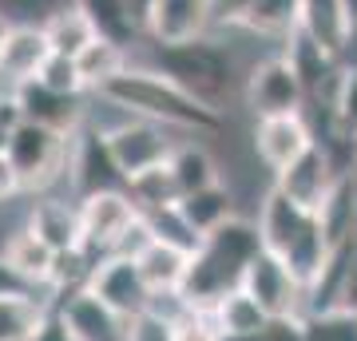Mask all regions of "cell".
Here are the masks:
<instances>
[{"instance_id":"cell-21","label":"cell","mask_w":357,"mask_h":341,"mask_svg":"<svg viewBox=\"0 0 357 341\" xmlns=\"http://www.w3.org/2000/svg\"><path fill=\"white\" fill-rule=\"evenodd\" d=\"M131 258L139 262L143 278H147V286H151L155 298L183 290V282H187V266H191V250H187V246L167 242V238H155L151 234L139 250L131 254Z\"/></svg>"},{"instance_id":"cell-7","label":"cell","mask_w":357,"mask_h":341,"mask_svg":"<svg viewBox=\"0 0 357 341\" xmlns=\"http://www.w3.org/2000/svg\"><path fill=\"white\" fill-rule=\"evenodd\" d=\"M246 107L255 112V119H270V115H306V84L298 76V68L286 52L258 60L246 72L243 84Z\"/></svg>"},{"instance_id":"cell-15","label":"cell","mask_w":357,"mask_h":341,"mask_svg":"<svg viewBox=\"0 0 357 341\" xmlns=\"http://www.w3.org/2000/svg\"><path fill=\"white\" fill-rule=\"evenodd\" d=\"M52 40L44 32V24H13L4 48H0V91H16L40 79V72L48 68Z\"/></svg>"},{"instance_id":"cell-37","label":"cell","mask_w":357,"mask_h":341,"mask_svg":"<svg viewBox=\"0 0 357 341\" xmlns=\"http://www.w3.org/2000/svg\"><path fill=\"white\" fill-rule=\"evenodd\" d=\"M8 32H13V20H8V13H0V48H4Z\"/></svg>"},{"instance_id":"cell-33","label":"cell","mask_w":357,"mask_h":341,"mask_svg":"<svg viewBox=\"0 0 357 341\" xmlns=\"http://www.w3.org/2000/svg\"><path fill=\"white\" fill-rule=\"evenodd\" d=\"M337 310H349V314H357V242L349 246V258H345V274H342Z\"/></svg>"},{"instance_id":"cell-25","label":"cell","mask_w":357,"mask_h":341,"mask_svg":"<svg viewBox=\"0 0 357 341\" xmlns=\"http://www.w3.org/2000/svg\"><path fill=\"white\" fill-rule=\"evenodd\" d=\"M178 215L191 227L195 238H203V234L222 227L227 218H234V199H230V190L222 183H215V187H203L195 195H183L178 199Z\"/></svg>"},{"instance_id":"cell-17","label":"cell","mask_w":357,"mask_h":341,"mask_svg":"<svg viewBox=\"0 0 357 341\" xmlns=\"http://www.w3.org/2000/svg\"><path fill=\"white\" fill-rule=\"evenodd\" d=\"M298 32L310 36L321 52L345 60L357 32V16L349 0H298Z\"/></svg>"},{"instance_id":"cell-35","label":"cell","mask_w":357,"mask_h":341,"mask_svg":"<svg viewBox=\"0 0 357 341\" xmlns=\"http://www.w3.org/2000/svg\"><path fill=\"white\" fill-rule=\"evenodd\" d=\"M16 195H24V183H20V175H16L13 159L0 151V206H8Z\"/></svg>"},{"instance_id":"cell-14","label":"cell","mask_w":357,"mask_h":341,"mask_svg":"<svg viewBox=\"0 0 357 341\" xmlns=\"http://www.w3.org/2000/svg\"><path fill=\"white\" fill-rule=\"evenodd\" d=\"M88 290L96 294V298H103L115 314H123V317H135V314H143V310L155 305L151 286H147L139 262H135L131 254H112V258H103V262L96 266V274H91Z\"/></svg>"},{"instance_id":"cell-11","label":"cell","mask_w":357,"mask_h":341,"mask_svg":"<svg viewBox=\"0 0 357 341\" xmlns=\"http://www.w3.org/2000/svg\"><path fill=\"white\" fill-rule=\"evenodd\" d=\"M215 32V0H143V36L151 44H183Z\"/></svg>"},{"instance_id":"cell-6","label":"cell","mask_w":357,"mask_h":341,"mask_svg":"<svg viewBox=\"0 0 357 341\" xmlns=\"http://www.w3.org/2000/svg\"><path fill=\"white\" fill-rule=\"evenodd\" d=\"M4 155L13 159V167H16V175H20V183H24V190L52 195L56 183H68L72 135H64V131H56V127H48V123L20 119V123L8 131Z\"/></svg>"},{"instance_id":"cell-38","label":"cell","mask_w":357,"mask_h":341,"mask_svg":"<svg viewBox=\"0 0 357 341\" xmlns=\"http://www.w3.org/2000/svg\"><path fill=\"white\" fill-rule=\"evenodd\" d=\"M4 143H8V127L0 123V151H4Z\"/></svg>"},{"instance_id":"cell-10","label":"cell","mask_w":357,"mask_h":341,"mask_svg":"<svg viewBox=\"0 0 357 341\" xmlns=\"http://www.w3.org/2000/svg\"><path fill=\"white\" fill-rule=\"evenodd\" d=\"M243 290L255 298L270 317H302L306 314V286L294 278V270L282 262L278 254H270L262 246L250 270L243 278Z\"/></svg>"},{"instance_id":"cell-16","label":"cell","mask_w":357,"mask_h":341,"mask_svg":"<svg viewBox=\"0 0 357 341\" xmlns=\"http://www.w3.org/2000/svg\"><path fill=\"white\" fill-rule=\"evenodd\" d=\"M250 139H255L258 163L270 167L274 175H278L282 167H290L298 155H306L310 147L318 143L306 115H270V119H258Z\"/></svg>"},{"instance_id":"cell-3","label":"cell","mask_w":357,"mask_h":341,"mask_svg":"<svg viewBox=\"0 0 357 341\" xmlns=\"http://www.w3.org/2000/svg\"><path fill=\"white\" fill-rule=\"evenodd\" d=\"M258 230H262V246L270 254H278L306 290H310V282L321 274V266L330 262V254L337 250L326 238V227H321L318 211L286 199L274 183H270V190L258 202Z\"/></svg>"},{"instance_id":"cell-30","label":"cell","mask_w":357,"mask_h":341,"mask_svg":"<svg viewBox=\"0 0 357 341\" xmlns=\"http://www.w3.org/2000/svg\"><path fill=\"white\" fill-rule=\"evenodd\" d=\"M128 341H178L175 314H167L163 305H151V310L128 317Z\"/></svg>"},{"instance_id":"cell-19","label":"cell","mask_w":357,"mask_h":341,"mask_svg":"<svg viewBox=\"0 0 357 341\" xmlns=\"http://www.w3.org/2000/svg\"><path fill=\"white\" fill-rule=\"evenodd\" d=\"M0 258L8 262L16 278L24 282L28 290H52V282H56V266H60V254L52 250L48 242L40 238L36 230L28 227H16L8 238L0 242Z\"/></svg>"},{"instance_id":"cell-26","label":"cell","mask_w":357,"mask_h":341,"mask_svg":"<svg viewBox=\"0 0 357 341\" xmlns=\"http://www.w3.org/2000/svg\"><path fill=\"white\" fill-rule=\"evenodd\" d=\"M211 317H215L222 341L250 338V333H258V329H266L270 321H274V317H270L246 290H234V294H227L222 302H215L211 305Z\"/></svg>"},{"instance_id":"cell-20","label":"cell","mask_w":357,"mask_h":341,"mask_svg":"<svg viewBox=\"0 0 357 341\" xmlns=\"http://www.w3.org/2000/svg\"><path fill=\"white\" fill-rule=\"evenodd\" d=\"M24 222L56 254H68V250H76V246H84V234H79V202H68L60 195H40L28 206Z\"/></svg>"},{"instance_id":"cell-29","label":"cell","mask_w":357,"mask_h":341,"mask_svg":"<svg viewBox=\"0 0 357 341\" xmlns=\"http://www.w3.org/2000/svg\"><path fill=\"white\" fill-rule=\"evenodd\" d=\"M302 341H357V314L314 310V314L302 317Z\"/></svg>"},{"instance_id":"cell-27","label":"cell","mask_w":357,"mask_h":341,"mask_svg":"<svg viewBox=\"0 0 357 341\" xmlns=\"http://www.w3.org/2000/svg\"><path fill=\"white\" fill-rule=\"evenodd\" d=\"M167 171H171V179H175L178 199H183V195H195V190H203V187L222 183V179H218V163L211 159L206 147H199V143H178L175 155L167 159Z\"/></svg>"},{"instance_id":"cell-5","label":"cell","mask_w":357,"mask_h":341,"mask_svg":"<svg viewBox=\"0 0 357 341\" xmlns=\"http://www.w3.org/2000/svg\"><path fill=\"white\" fill-rule=\"evenodd\" d=\"M79 234H84V250H91L96 258L135 254L151 238L131 190H100L79 199Z\"/></svg>"},{"instance_id":"cell-13","label":"cell","mask_w":357,"mask_h":341,"mask_svg":"<svg viewBox=\"0 0 357 341\" xmlns=\"http://www.w3.org/2000/svg\"><path fill=\"white\" fill-rule=\"evenodd\" d=\"M16 103L20 119H32V123H48L64 135H76L79 127L88 123V107H91V96L88 91H56L48 84H24V88L8 91Z\"/></svg>"},{"instance_id":"cell-24","label":"cell","mask_w":357,"mask_h":341,"mask_svg":"<svg viewBox=\"0 0 357 341\" xmlns=\"http://www.w3.org/2000/svg\"><path fill=\"white\" fill-rule=\"evenodd\" d=\"M72 4L88 16L100 36L115 40V44H135L143 36V20L131 0H72Z\"/></svg>"},{"instance_id":"cell-1","label":"cell","mask_w":357,"mask_h":341,"mask_svg":"<svg viewBox=\"0 0 357 341\" xmlns=\"http://www.w3.org/2000/svg\"><path fill=\"white\" fill-rule=\"evenodd\" d=\"M96 96L112 100L119 112L135 115V119H151V123H163L171 131H187V135H218L227 127L222 112L195 100L191 91H183L175 79L163 76L151 63H128Z\"/></svg>"},{"instance_id":"cell-31","label":"cell","mask_w":357,"mask_h":341,"mask_svg":"<svg viewBox=\"0 0 357 341\" xmlns=\"http://www.w3.org/2000/svg\"><path fill=\"white\" fill-rule=\"evenodd\" d=\"M40 84H48V88H56V91H84L72 56H52L48 68L40 72Z\"/></svg>"},{"instance_id":"cell-18","label":"cell","mask_w":357,"mask_h":341,"mask_svg":"<svg viewBox=\"0 0 357 341\" xmlns=\"http://www.w3.org/2000/svg\"><path fill=\"white\" fill-rule=\"evenodd\" d=\"M52 305L64 314L76 341H128V317L115 314L112 305L91 290H76L64 298H52Z\"/></svg>"},{"instance_id":"cell-28","label":"cell","mask_w":357,"mask_h":341,"mask_svg":"<svg viewBox=\"0 0 357 341\" xmlns=\"http://www.w3.org/2000/svg\"><path fill=\"white\" fill-rule=\"evenodd\" d=\"M40 24H44V32H48L52 52H56V56H76L84 44H91V40L100 36V32L91 28V20L79 13L76 4H64V8L48 13Z\"/></svg>"},{"instance_id":"cell-12","label":"cell","mask_w":357,"mask_h":341,"mask_svg":"<svg viewBox=\"0 0 357 341\" xmlns=\"http://www.w3.org/2000/svg\"><path fill=\"white\" fill-rule=\"evenodd\" d=\"M342 175H354V171H342V163H337L321 143H314L306 155H298L290 167H282L278 175H274V187H278L286 199L302 202L310 211H321L326 199L333 195V187L342 183Z\"/></svg>"},{"instance_id":"cell-4","label":"cell","mask_w":357,"mask_h":341,"mask_svg":"<svg viewBox=\"0 0 357 341\" xmlns=\"http://www.w3.org/2000/svg\"><path fill=\"white\" fill-rule=\"evenodd\" d=\"M147 63L171 76L183 91H191L195 100H203L206 107L227 112L230 96H234V56L215 36L183 40V44H151Z\"/></svg>"},{"instance_id":"cell-36","label":"cell","mask_w":357,"mask_h":341,"mask_svg":"<svg viewBox=\"0 0 357 341\" xmlns=\"http://www.w3.org/2000/svg\"><path fill=\"white\" fill-rule=\"evenodd\" d=\"M4 290H28V286H24L20 278H16L13 270H8V262L0 258V294H4Z\"/></svg>"},{"instance_id":"cell-8","label":"cell","mask_w":357,"mask_h":341,"mask_svg":"<svg viewBox=\"0 0 357 341\" xmlns=\"http://www.w3.org/2000/svg\"><path fill=\"white\" fill-rule=\"evenodd\" d=\"M103 135H107V147H112L119 171L128 175V187H131V179H139V175H147V171H155V167H163L178 147V143L171 139V127L151 123V119H135V115H123V119H119L112 131H103Z\"/></svg>"},{"instance_id":"cell-32","label":"cell","mask_w":357,"mask_h":341,"mask_svg":"<svg viewBox=\"0 0 357 341\" xmlns=\"http://www.w3.org/2000/svg\"><path fill=\"white\" fill-rule=\"evenodd\" d=\"M255 4L258 0H215V28H243Z\"/></svg>"},{"instance_id":"cell-22","label":"cell","mask_w":357,"mask_h":341,"mask_svg":"<svg viewBox=\"0 0 357 341\" xmlns=\"http://www.w3.org/2000/svg\"><path fill=\"white\" fill-rule=\"evenodd\" d=\"M72 63H76V76H79V84H84V91L96 96V91H103L123 68H128L131 56H128V44H115V40H107V36H96L91 44H84V48L72 56Z\"/></svg>"},{"instance_id":"cell-9","label":"cell","mask_w":357,"mask_h":341,"mask_svg":"<svg viewBox=\"0 0 357 341\" xmlns=\"http://www.w3.org/2000/svg\"><path fill=\"white\" fill-rule=\"evenodd\" d=\"M68 187H72L76 202L88 199V195H100V190H128V175L119 171L112 147H107V135L96 123H84L72 135Z\"/></svg>"},{"instance_id":"cell-39","label":"cell","mask_w":357,"mask_h":341,"mask_svg":"<svg viewBox=\"0 0 357 341\" xmlns=\"http://www.w3.org/2000/svg\"><path fill=\"white\" fill-rule=\"evenodd\" d=\"M0 96H4V91H0Z\"/></svg>"},{"instance_id":"cell-23","label":"cell","mask_w":357,"mask_h":341,"mask_svg":"<svg viewBox=\"0 0 357 341\" xmlns=\"http://www.w3.org/2000/svg\"><path fill=\"white\" fill-rule=\"evenodd\" d=\"M48 310L52 298H40L36 290H4L0 294V341H32Z\"/></svg>"},{"instance_id":"cell-2","label":"cell","mask_w":357,"mask_h":341,"mask_svg":"<svg viewBox=\"0 0 357 341\" xmlns=\"http://www.w3.org/2000/svg\"><path fill=\"white\" fill-rule=\"evenodd\" d=\"M262 254V230L250 218H227L218 230L203 234L199 246L191 250V266H187V282L178 298L187 305H203L211 310L222 302L227 294L243 290V278L250 262Z\"/></svg>"},{"instance_id":"cell-34","label":"cell","mask_w":357,"mask_h":341,"mask_svg":"<svg viewBox=\"0 0 357 341\" xmlns=\"http://www.w3.org/2000/svg\"><path fill=\"white\" fill-rule=\"evenodd\" d=\"M32 341H76V333L68 329V321H64V314L52 305L48 314H44V321H40V329L32 333Z\"/></svg>"}]
</instances>
